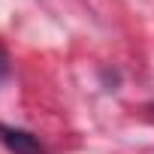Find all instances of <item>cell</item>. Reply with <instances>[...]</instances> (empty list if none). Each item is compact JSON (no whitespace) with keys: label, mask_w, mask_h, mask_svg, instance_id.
<instances>
[{"label":"cell","mask_w":154,"mask_h":154,"mask_svg":"<svg viewBox=\"0 0 154 154\" xmlns=\"http://www.w3.org/2000/svg\"><path fill=\"white\" fill-rule=\"evenodd\" d=\"M9 75V54H6V48L0 45V82H3Z\"/></svg>","instance_id":"cell-2"},{"label":"cell","mask_w":154,"mask_h":154,"mask_svg":"<svg viewBox=\"0 0 154 154\" xmlns=\"http://www.w3.org/2000/svg\"><path fill=\"white\" fill-rule=\"evenodd\" d=\"M0 142H3L12 154H45V145H42L33 133H27V130H21V127L0 124Z\"/></svg>","instance_id":"cell-1"}]
</instances>
